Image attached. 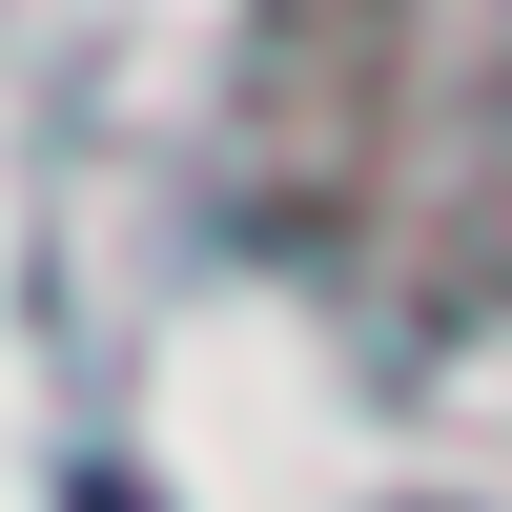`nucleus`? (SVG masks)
Returning a JSON list of instances; mask_svg holds the SVG:
<instances>
[{"label":"nucleus","instance_id":"f257e3e1","mask_svg":"<svg viewBox=\"0 0 512 512\" xmlns=\"http://www.w3.org/2000/svg\"><path fill=\"white\" fill-rule=\"evenodd\" d=\"M62 512H164V492L144 472H62Z\"/></svg>","mask_w":512,"mask_h":512}]
</instances>
